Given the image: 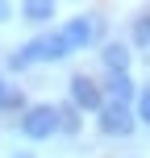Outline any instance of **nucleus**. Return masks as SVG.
<instances>
[{
    "label": "nucleus",
    "instance_id": "9b49d317",
    "mask_svg": "<svg viewBox=\"0 0 150 158\" xmlns=\"http://www.w3.org/2000/svg\"><path fill=\"white\" fill-rule=\"evenodd\" d=\"M138 121H142V125H150V83L138 92Z\"/></svg>",
    "mask_w": 150,
    "mask_h": 158
},
{
    "label": "nucleus",
    "instance_id": "6e6552de",
    "mask_svg": "<svg viewBox=\"0 0 150 158\" xmlns=\"http://www.w3.org/2000/svg\"><path fill=\"white\" fill-rule=\"evenodd\" d=\"M21 13H25V21L42 25V21H50V17H54V4H50V0H29V4H21Z\"/></svg>",
    "mask_w": 150,
    "mask_h": 158
},
{
    "label": "nucleus",
    "instance_id": "39448f33",
    "mask_svg": "<svg viewBox=\"0 0 150 158\" xmlns=\"http://www.w3.org/2000/svg\"><path fill=\"white\" fill-rule=\"evenodd\" d=\"M58 33L67 38V46H71V54H75V50H84V46L96 42V17H71Z\"/></svg>",
    "mask_w": 150,
    "mask_h": 158
},
{
    "label": "nucleus",
    "instance_id": "7ed1b4c3",
    "mask_svg": "<svg viewBox=\"0 0 150 158\" xmlns=\"http://www.w3.org/2000/svg\"><path fill=\"white\" fill-rule=\"evenodd\" d=\"M134 125H138V117H134L129 104H113V100L100 104V133H109V137H129Z\"/></svg>",
    "mask_w": 150,
    "mask_h": 158
},
{
    "label": "nucleus",
    "instance_id": "f03ea898",
    "mask_svg": "<svg viewBox=\"0 0 150 158\" xmlns=\"http://www.w3.org/2000/svg\"><path fill=\"white\" fill-rule=\"evenodd\" d=\"M21 133L29 137V142H42V137L58 133V108L54 104H29V108L21 112Z\"/></svg>",
    "mask_w": 150,
    "mask_h": 158
},
{
    "label": "nucleus",
    "instance_id": "1a4fd4ad",
    "mask_svg": "<svg viewBox=\"0 0 150 158\" xmlns=\"http://www.w3.org/2000/svg\"><path fill=\"white\" fill-rule=\"evenodd\" d=\"M54 108H58V133H79V108L75 104L67 100V104H54Z\"/></svg>",
    "mask_w": 150,
    "mask_h": 158
},
{
    "label": "nucleus",
    "instance_id": "f8f14e48",
    "mask_svg": "<svg viewBox=\"0 0 150 158\" xmlns=\"http://www.w3.org/2000/svg\"><path fill=\"white\" fill-rule=\"evenodd\" d=\"M4 17H8V4H0V21H4Z\"/></svg>",
    "mask_w": 150,
    "mask_h": 158
},
{
    "label": "nucleus",
    "instance_id": "20e7f679",
    "mask_svg": "<svg viewBox=\"0 0 150 158\" xmlns=\"http://www.w3.org/2000/svg\"><path fill=\"white\" fill-rule=\"evenodd\" d=\"M71 104H75V108H88V112H100L104 92L96 87V79H88V75H71Z\"/></svg>",
    "mask_w": 150,
    "mask_h": 158
},
{
    "label": "nucleus",
    "instance_id": "9d476101",
    "mask_svg": "<svg viewBox=\"0 0 150 158\" xmlns=\"http://www.w3.org/2000/svg\"><path fill=\"white\" fill-rule=\"evenodd\" d=\"M129 33H134V42H138L142 50H150V13L134 17V25H129Z\"/></svg>",
    "mask_w": 150,
    "mask_h": 158
},
{
    "label": "nucleus",
    "instance_id": "ddd939ff",
    "mask_svg": "<svg viewBox=\"0 0 150 158\" xmlns=\"http://www.w3.org/2000/svg\"><path fill=\"white\" fill-rule=\"evenodd\" d=\"M17 158H33V154H25V150H21V154H17Z\"/></svg>",
    "mask_w": 150,
    "mask_h": 158
},
{
    "label": "nucleus",
    "instance_id": "0eeeda50",
    "mask_svg": "<svg viewBox=\"0 0 150 158\" xmlns=\"http://www.w3.org/2000/svg\"><path fill=\"white\" fill-rule=\"evenodd\" d=\"M104 92H109L113 104H129V100H138V87H134V79H129V75H109Z\"/></svg>",
    "mask_w": 150,
    "mask_h": 158
},
{
    "label": "nucleus",
    "instance_id": "423d86ee",
    "mask_svg": "<svg viewBox=\"0 0 150 158\" xmlns=\"http://www.w3.org/2000/svg\"><path fill=\"white\" fill-rule=\"evenodd\" d=\"M100 63L109 75H129V46H121V42H109V46L100 50Z\"/></svg>",
    "mask_w": 150,
    "mask_h": 158
},
{
    "label": "nucleus",
    "instance_id": "f257e3e1",
    "mask_svg": "<svg viewBox=\"0 0 150 158\" xmlns=\"http://www.w3.org/2000/svg\"><path fill=\"white\" fill-rule=\"evenodd\" d=\"M67 54H71V46H67V38L54 29V33H42V38L25 42V46L8 58V67H13V71H25V67H33V63H63Z\"/></svg>",
    "mask_w": 150,
    "mask_h": 158
}]
</instances>
